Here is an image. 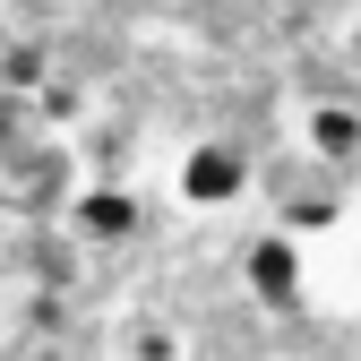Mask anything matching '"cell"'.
Returning <instances> with one entry per match:
<instances>
[{
  "label": "cell",
  "instance_id": "5b68a950",
  "mask_svg": "<svg viewBox=\"0 0 361 361\" xmlns=\"http://www.w3.org/2000/svg\"><path fill=\"white\" fill-rule=\"evenodd\" d=\"M61 215H69V233H78V241H129V233L147 224L138 190H121V180H78Z\"/></svg>",
  "mask_w": 361,
  "mask_h": 361
},
{
  "label": "cell",
  "instance_id": "8992f818",
  "mask_svg": "<svg viewBox=\"0 0 361 361\" xmlns=\"http://www.w3.org/2000/svg\"><path fill=\"white\" fill-rule=\"evenodd\" d=\"M301 155H319V164H361V104H344V95H319L301 112Z\"/></svg>",
  "mask_w": 361,
  "mask_h": 361
},
{
  "label": "cell",
  "instance_id": "9c48e42d",
  "mask_svg": "<svg viewBox=\"0 0 361 361\" xmlns=\"http://www.w3.org/2000/svg\"><path fill=\"white\" fill-rule=\"evenodd\" d=\"M0 18H9V0H0Z\"/></svg>",
  "mask_w": 361,
  "mask_h": 361
},
{
  "label": "cell",
  "instance_id": "52a82bcc",
  "mask_svg": "<svg viewBox=\"0 0 361 361\" xmlns=\"http://www.w3.org/2000/svg\"><path fill=\"white\" fill-rule=\"evenodd\" d=\"M26 138H43V121H35V95H26V86H0V155H18Z\"/></svg>",
  "mask_w": 361,
  "mask_h": 361
},
{
  "label": "cell",
  "instance_id": "6da1fadb",
  "mask_svg": "<svg viewBox=\"0 0 361 361\" xmlns=\"http://www.w3.org/2000/svg\"><path fill=\"white\" fill-rule=\"evenodd\" d=\"M69 190H78V147L52 138V129L26 138L18 155H0V198H9L18 215H61Z\"/></svg>",
  "mask_w": 361,
  "mask_h": 361
},
{
  "label": "cell",
  "instance_id": "7a4b0ae2",
  "mask_svg": "<svg viewBox=\"0 0 361 361\" xmlns=\"http://www.w3.org/2000/svg\"><path fill=\"white\" fill-rule=\"evenodd\" d=\"M250 180H258L250 147H233V138H198L190 155H180V172H172V198L190 207V215H224V207L250 198Z\"/></svg>",
  "mask_w": 361,
  "mask_h": 361
},
{
  "label": "cell",
  "instance_id": "ba28073f",
  "mask_svg": "<svg viewBox=\"0 0 361 361\" xmlns=\"http://www.w3.org/2000/svg\"><path fill=\"white\" fill-rule=\"evenodd\" d=\"M43 69H52V52H43V43H9V61H0V86H43Z\"/></svg>",
  "mask_w": 361,
  "mask_h": 361
},
{
  "label": "cell",
  "instance_id": "277c9868",
  "mask_svg": "<svg viewBox=\"0 0 361 361\" xmlns=\"http://www.w3.org/2000/svg\"><path fill=\"white\" fill-rule=\"evenodd\" d=\"M344 215V190H336V164L301 155V172L276 180V224L284 233H327V224Z\"/></svg>",
  "mask_w": 361,
  "mask_h": 361
},
{
  "label": "cell",
  "instance_id": "3957f363",
  "mask_svg": "<svg viewBox=\"0 0 361 361\" xmlns=\"http://www.w3.org/2000/svg\"><path fill=\"white\" fill-rule=\"evenodd\" d=\"M241 276H250V301H267V310H301L310 301V258H301V233H258L250 241V258H241Z\"/></svg>",
  "mask_w": 361,
  "mask_h": 361
}]
</instances>
